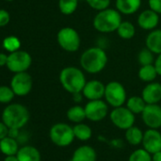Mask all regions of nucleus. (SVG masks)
<instances>
[{"instance_id": "obj_39", "label": "nucleus", "mask_w": 161, "mask_h": 161, "mask_svg": "<svg viewBox=\"0 0 161 161\" xmlns=\"http://www.w3.org/2000/svg\"><path fill=\"white\" fill-rule=\"evenodd\" d=\"M8 62V54L0 52V66H6Z\"/></svg>"}, {"instance_id": "obj_42", "label": "nucleus", "mask_w": 161, "mask_h": 161, "mask_svg": "<svg viewBox=\"0 0 161 161\" xmlns=\"http://www.w3.org/2000/svg\"><path fill=\"white\" fill-rule=\"evenodd\" d=\"M4 161H19L17 158V155H6Z\"/></svg>"}, {"instance_id": "obj_19", "label": "nucleus", "mask_w": 161, "mask_h": 161, "mask_svg": "<svg viewBox=\"0 0 161 161\" xmlns=\"http://www.w3.org/2000/svg\"><path fill=\"white\" fill-rule=\"evenodd\" d=\"M146 47H148L152 52L158 55L161 53V30L151 31L145 39Z\"/></svg>"}, {"instance_id": "obj_26", "label": "nucleus", "mask_w": 161, "mask_h": 161, "mask_svg": "<svg viewBox=\"0 0 161 161\" xmlns=\"http://www.w3.org/2000/svg\"><path fill=\"white\" fill-rule=\"evenodd\" d=\"M158 76V73L153 64H147V65H140L138 70V78L142 82L149 84L154 82V80Z\"/></svg>"}, {"instance_id": "obj_1", "label": "nucleus", "mask_w": 161, "mask_h": 161, "mask_svg": "<svg viewBox=\"0 0 161 161\" xmlns=\"http://www.w3.org/2000/svg\"><path fill=\"white\" fill-rule=\"evenodd\" d=\"M108 63V56L104 48L91 47L86 49L80 57V65L85 72L98 74L102 72Z\"/></svg>"}, {"instance_id": "obj_31", "label": "nucleus", "mask_w": 161, "mask_h": 161, "mask_svg": "<svg viewBox=\"0 0 161 161\" xmlns=\"http://www.w3.org/2000/svg\"><path fill=\"white\" fill-rule=\"evenodd\" d=\"M128 161H152V153L144 148L136 149L130 154Z\"/></svg>"}, {"instance_id": "obj_23", "label": "nucleus", "mask_w": 161, "mask_h": 161, "mask_svg": "<svg viewBox=\"0 0 161 161\" xmlns=\"http://www.w3.org/2000/svg\"><path fill=\"white\" fill-rule=\"evenodd\" d=\"M146 104L141 96H132L128 98L125 103V106L135 115H141Z\"/></svg>"}, {"instance_id": "obj_15", "label": "nucleus", "mask_w": 161, "mask_h": 161, "mask_svg": "<svg viewBox=\"0 0 161 161\" xmlns=\"http://www.w3.org/2000/svg\"><path fill=\"white\" fill-rule=\"evenodd\" d=\"M137 25L140 29L144 31H153L154 30L159 23V14L147 9L142 11L137 16Z\"/></svg>"}, {"instance_id": "obj_29", "label": "nucleus", "mask_w": 161, "mask_h": 161, "mask_svg": "<svg viewBox=\"0 0 161 161\" xmlns=\"http://www.w3.org/2000/svg\"><path fill=\"white\" fill-rule=\"evenodd\" d=\"M2 47L7 52L12 53V52L17 51L20 49L21 41L18 37L14 36V35H10V36H7L4 38V40L2 42Z\"/></svg>"}, {"instance_id": "obj_33", "label": "nucleus", "mask_w": 161, "mask_h": 161, "mask_svg": "<svg viewBox=\"0 0 161 161\" xmlns=\"http://www.w3.org/2000/svg\"><path fill=\"white\" fill-rule=\"evenodd\" d=\"M85 1L91 9L97 12L109 8L111 4V0H85Z\"/></svg>"}, {"instance_id": "obj_43", "label": "nucleus", "mask_w": 161, "mask_h": 161, "mask_svg": "<svg viewBox=\"0 0 161 161\" xmlns=\"http://www.w3.org/2000/svg\"><path fill=\"white\" fill-rule=\"evenodd\" d=\"M5 1H7V2H13V1H14V0H5Z\"/></svg>"}, {"instance_id": "obj_32", "label": "nucleus", "mask_w": 161, "mask_h": 161, "mask_svg": "<svg viewBox=\"0 0 161 161\" xmlns=\"http://www.w3.org/2000/svg\"><path fill=\"white\" fill-rule=\"evenodd\" d=\"M15 94L11 86H0V103H10L14 100Z\"/></svg>"}, {"instance_id": "obj_21", "label": "nucleus", "mask_w": 161, "mask_h": 161, "mask_svg": "<svg viewBox=\"0 0 161 161\" xmlns=\"http://www.w3.org/2000/svg\"><path fill=\"white\" fill-rule=\"evenodd\" d=\"M19 150V142L16 138L6 136L0 140V151L5 155H15Z\"/></svg>"}, {"instance_id": "obj_38", "label": "nucleus", "mask_w": 161, "mask_h": 161, "mask_svg": "<svg viewBox=\"0 0 161 161\" xmlns=\"http://www.w3.org/2000/svg\"><path fill=\"white\" fill-rule=\"evenodd\" d=\"M19 130L20 129H17V128H9V134H8V136H11V137H13V138H16L17 139V137L20 135Z\"/></svg>"}, {"instance_id": "obj_28", "label": "nucleus", "mask_w": 161, "mask_h": 161, "mask_svg": "<svg viewBox=\"0 0 161 161\" xmlns=\"http://www.w3.org/2000/svg\"><path fill=\"white\" fill-rule=\"evenodd\" d=\"M79 2V0H59V11L64 15H71L77 11Z\"/></svg>"}, {"instance_id": "obj_3", "label": "nucleus", "mask_w": 161, "mask_h": 161, "mask_svg": "<svg viewBox=\"0 0 161 161\" xmlns=\"http://www.w3.org/2000/svg\"><path fill=\"white\" fill-rule=\"evenodd\" d=\"M121 22V14L117 9L107 8L96 14L92 24L94 29L100 33L108 34L117 31Z\"/></svg>"}, {"instance_id": "obj_4", "label": "nucleus", "mask_w": 161, "mask_h": 161, "mask_svg": "<svg viewBox=\"0 0 161 161\" xmlns=\"http://www.w3.org/2000/svg\"><path fill=\"white\" fill-rule=\"evenodd\" d=\"M1 119L9 128L21 129L29 122L30 112L21 103H10L4 108Z\"/></svg>"}, {"instance_id": "obj_27", "label": "nucleus", "mask_w": 161, "mask_h": 161, "mask_svg": "<svg viewBox=\"0 0 161 161\" xmlns=\"http://www.w3.org/2000/svg\"><path fill=\"white\" fill-rule=\"evenodd\" d=\"M117 33L119 38L123 40H130L136 35V27L130 21H123L119 24Z\"/></svg>"}, {"instance_id": "obj_35", "label": "nucleus", "mask_w": 161, "mask_h": 161, "mask_svg": "<svg viewBox=\"0 0 161 161\" xmlns=\"http://www.w3.org/2000/svg\"><path fill=\"white\" fill-rule=\"evenodd\" d=\"M148 6L154 13L161 14V0H148Z\"/></svg>"}, {"instance_id": "obj_37", "label": "nucleus", "mask_w": 161, "mask_h": 161, "mask_svg": "<svg viewBox=\"0 0 161 161\" xmlns=\"http://www.w3.org/2000/svg\"><path fill=\"white\" fill-rule=\"evenodd\" d=\"M153 65L158 73V76H161V53L157 55V57L154 60Z\"/></svg>"}, {"instance_id": "obj_22", "label": "nucleus", "mask_w": 161, "mask_h": 161, "mask_svg": "<svg viewBox=\"0 0 161 161\" xmlns=\"http://www.w3.org/2000/svg\"><path fill=\"white\" fill-rule=\"evenodd\" d=\"M66 118L69 121H71L75 124L83 122L85 119H86L85 107L80 106L79 104H75V105L71 106L66 111Z\"/></svg>"}, {"instance_id": "obj_11", "label": "nucleus", "mask_w": 161, "mask_h": 161, "mask_svg": "<svg viewBox=\"0 0 161 161\" xmlns=\"http://www.w3.org/2000/svg\"><path fill=\"white\" fill-rule=\"evenodd\" d=\"M108 106L109 105L107 104V103L103 99L88 101L85 106L86 119L93 122H99L103 120L108 115Z\"/></svg>"}, {"instance_id": "obj_10", "label": "nucleus", "mask_w": 161, "mask_h": 161, "mask_svg": "<svg viewBox=\"0 0 161 161\" xmlns=\"http://www.w3.org/2000/svg\"><path fill=\"white\" fill-rule=\"evenodd\" d=\"M33 80L31 76L26 72L15 73L11 80L10 86L14 90L15 96L18 97H25L29 95L32 89Z\"/></svg>"}, {"instance_id": "obj_12", "label": "nucleus", "mask_w": 161, "mask_h": 161, "mask_svg": "<svg viewBox=\"0 0 161 161\" xmlns=\"http://www.w3.org/2000/svg\"><path fill=\"white\" fill-rule=\"evenodd\" d=\"M143 123L151 129L161 128V106L158 103L146 104L141 113Z\"/></svg>"}, {"instance_id": "obj_18", "label": "nucleus", "mask_w": 161, "mask_h": 161, "mask_svg": "<svg viewBox=\"0 0 161 161\" xmlns=\"http://www.w3.org/2000/svg\"><path fill=\"white\" fill-rule=\"evenodd\" d=\"M142 0H116V9L124 15L136 14L141 7Z\"/></svg>"}, {"instance_id": "obj_40", "label": "nucleus", "mask_w": 161, "mask_h": 161, "mask_svg": "<svg viewBox=\"0 0 161 161\" xmlns=\"http://www.w3.org/2000/svg\"><path fill=\"white\" fill-rule=\"evenodd\" d=\"M73 96V101L76 103H79L82 102L83 98H84V95L82 92H80V93H75V94H72Z\"/></svg>"}, {"instance_id": "obj_5", "label": "nucleus", "mask_w": 161, "mask_h": 161, "mask_svg": "<svg viewBox=\"0 0 161 161\" xmlns=\"http://www.w3.org/2000/svg\"><path fill=\"white\" fill-rule=\"evenodd\" d=\"M49 138L58 147H67L75 139L73 127L64 122L55 123L49 130Z\"/></svg>"}, {"instance_id": "obj_9", "label": "nucleus", "mask_w": 161, "mask_h": 161, "mask_svg": "<svg viewBox=\"0 0 161 161\" xmlns=\"http://www.w3.org/2000/svg\"><path fill=\"white\" fill-rule=\"evenodd\" d=\"M109 119L113 125L119 130H127L134 126L136 115L132 113L126 106L115 107L109 114Z\"/></svg>"}, {"instance_id": "obj_25", "label": "nucleus", "mask_w": 161, "mask_h": 161, "mask_svg": "<svg viewBox=\"0 0 161 161\" xmlns=\"http://www.w3.org/2000/svg\"><path fill=\"white\" fill-rule=\"evenodd\" d=\"M73 131H74L75 138H77L80 141L89 140L93 135V131H92L91 127L84 122L76 123L73 126Z\"/></svg>"}, {"instance_id": "obj_17", "label": "nucleus", "mask_w": 161, "mask_h": 161, "mask_svg": "<svg viewBox=\"0 0 161 161\" xmlns=\"http://www.w3.org/2000/svg\"><path fill=\"white\" fill-rule=\"evenodd\" d=\"M70 161H97V152L90 145H82L73 152Z\"/></svg>"}, {"instance_id": "obj_30", "label": "nucleus", "mask_w": 161, "mask_h": 161, "mask_svg": "<svg viewBox=\"0 0 161 161\" xmlns=\"http://www.w3.org/2000/svg\"><path fill=\"white\" fill-rule=\"evenodd\" d=\"M154 53L152 52L148 47L142 48L137 54V61L140 65L153 64L154 63Z\"/></svg>"}, {"instance_id": "obj_14", "label": "nucleus", "mask_w": 161, "mask_h": 161, "mask_svg": "<svg viewBox=\"0 0 161 161\" xmlns=\"http://www.w3.org/2000/svg\"><path fill=\"white\" fill-rule=\"evenodd\" d=\"M105 85L99 80H91L86 82L82 93L88 101L102 100L104 97Z\"/></svg>"}, {"instance_id": "obj_44", "label": "nucleus", "mask_w": 161, "mask_h": 161, "mask_svg": "<svg viewBox=\"0 0 161 161\" xmlns=\"http://www.w3.org/2000/svg\"><path fill=\"white\" fill-rule=\"evenodd\" d=\"M79 1H83V0H79Z\"/></svg>"}, {"instance_id": "obj_24", "label": "nucleus", "mask_w": 161, "mask_h": 161, "mask_svg": "<svg viewBox=\"0 0 161 161\" xmlns=\"http://www.w3.org/2000/svg\"><path fill=\"white\" fill-rule=\"evenodd\" d=\"M143 135L144 132L135 125L125 130V139L130 145L133 146H137L142 143Z\"/></svg>"}, {"instance_id": "obj_36", "label": "nucleus", "mask_w": 161, "mask_h": 161, "mask_svg": "<svg viewBox=\"0 0 161 161\" xmlns=\"http://www.w3.org/2000/svg\"><path fill=\"white\" fill-rule=\"evenodd\" d=\"M8 134H9V127L3 121H0V140L8 136Z\"/></svg>"}, {"instance_id": "obj_41", "label": "nucleus", "mask_w": 161, "mask_h": 161, "mask_svg": "<svg viewBox=\"0 0 161 161\" xmlns=\"http://www.w3.org/2000/svg\"><path fill=\"white\" fill-rule=\"evenodd\" d=\"M152 161H161V151L152 154Z\"/></svg>"}, {"instance_id": "obj_8", "label": "nucleus", "mask_w": 161, "mask_h": 161, "mask_svg": "<svg viewBox=\"0 0 161 161\" xmlns=\"http://www.w3.org/2000/svg\"><path fill=\"white\" fill-rule=\"evenodd\" d=\"M32 64V58L28 51L17 50L8 54L7 68L13 73L26 72Z\"/></svg>"}, {"instance_id": "obj_7", "label": "nucleus", "mask_w": 161, "mask_h": 161, "mask_svg": "<svg viewBox=\"0 0 161 161\" xmlns=\"http://www.w3.org/2000/svg\"><path fill=\"white\" fill-rule=\"evenodd\" d=\"M104 101L108 105L115 107H119L125 104L127 101V92L122 84L117 80H112L105 85L104 91Z\"/></svg>"}, {"instance_id": "obj_2", "label": "nucleus", "mask_w": 161, "mask_h": 161, "mask_svg": "<svg viewBox=\"0 0 161 161\" xmlns=\"http://www.w3.org/2000/svg\"><path fill=\"white\" fill-rule=\"evenodd\" d=\"M59 80L62 87L70 94L82 92L87 82L85 71L73 65L65 66L61 70Z\"/></svg>"}, {"instance_id": "obj_34", "label": "nucleus", "mask_w": 161, "mask_h": 161, "mask_svg": "<svg viewBox=\"0 0 161 161\" xmlns=\"http://www.w3.org/2000/svg\"><path fill=\"white\" fill-rule=\"evenodd\" d=\"M11 21V15L6 10L0 9V28L6 27Z\"/></svg>"}, {"instance_id": "obj_16", "label": "nucleus", "mask_w": 161, "mask_h": 161, "mask_svg": "<svg viewBox=\"0 0 161 161\" xmlns=\"http://www.w3.org/2000/svg\"><path fill=\"white\" fill-rule=\"evenodd\" d=\"M141 97L147 104H154L161 102V84L152 82L147 84L141 92Z\"/></svg>"}, {"instance_id": "obj_20", "label": "nucleus", "mask_w": 161, "mask_h": 161, "mask_svg": "<svg viewBox=\"0 0 161 161\" xmlns=\"http://www.w3.org/2000/svg\"><path fill=\"white\" fill-rule=\"evenodd\" d=\"M16 155L19 161H41V153L39 150L31 145L20 148Z\"/></svg>"}, {"instance_id": "obj_13", "label": "nucleus", "mask_w": 161, "mask_h": 161, "mask_svg": "<svg viewBox=\"0 0 161 161\" xmlns=\"http://www.w3.org/2000/svg\"><path fill=\"white\" fill-rule=\"evenodd\" d=\"M143 148L150 153H154L161 151V133L158 129L148 128L143 135Z\"/></svg>"}, {"instance_id": "obj_6", "label": "nucleus", "mask_w": 161, "mask_h": 161, "mask_svg": "<svg viewBox=\"0 0 161 161\" xmlns=\"http://www.w3.org/2000/svg\"><path fill=\"white\" fill-rule=\"evenodd\" d=\"M57 42L60 47L66 52H76L80 47L79 32L71 27L62 28L57 33Z\"/></svg>"}]
</instances>
